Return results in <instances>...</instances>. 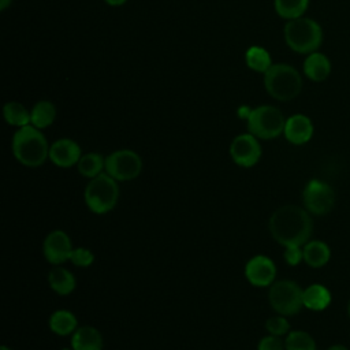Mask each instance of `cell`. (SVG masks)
<instances>
[{
	"label": "cell",
	"instance_id": "cell-1",
	"mask_svg": "<svg viewBox=\"0 0 350 350\" xmlns=\"http://www.w3.org/2000/svg\"><path fill=\"white\" fill-rule=\"evenodd\" d=\"M268 228L272 238L282 246H302L312 235L313 221L306 209L287 204L271 215Z\"/></svg>",
	"mask_w": 350,
	"mask_h": 350
},
{
	"label": "cell",
	"instance_id": "cell-2",
	"mask_svg": "<svg viewBox=\"0 0 350 350\" xmlns=\"http://www.w3.org/2000/svg\"><path fill=\"white\" fill-rule=\"evenodd\" d=\"M49 145L40 129L33 124L19 127L12 137L14 157L26 167H40L49 159Z\"/></svg>",
	"mask_w": 350,
	"mask_h": 350
},
{
	"label": "cell",
	"instance_id": "cell-3",
	"mask_svg": "<svg viewBox=\"0 0 350 350\" xmlns=\"http://www.w3.org/2000/svg\"><path fill=\"white\" fill-rule=\"evenodd\" d=\"M286 44L298 53L309 55L316 52L323 42L321 26L310 18H295L284 25Z\"/></svg>",
	"mask_w": 350,
	"mask_h": 350
},
{
	"label": "cell",
	"instance_id": "cell-4",
	"mask_svg": "<svg viewBox=\"0 0 350 350\" xmlns=\"http://www.w3.org/2000/svg\"><path fill=\"white\" fill-rule=\"evenodd\" d=\"M264 85L269 96L279 101H290L302 90V78L290 64H272L264 72Z\"/></svg>",
	"mask_w": 350,
	"mask_h": 350
},
{
	"label": "cell",
	"instance_id": "cell-5",
	"mask_svg": "<svg viewBox=\"0 0 350 350\" xmlns=\"http://www.w3.org/2000/svg\"><path fill=\"white\" fill-rule=\"evenodd\" d=\"M119 194L118 180L104 171L88 182L83 200L93 213L104 215L116 206Z\"/></svg>",
	"mask_w": 350,
	"mask_h": 350
},
{
	"label": "cell",
	"instance_id": "cell-6",
	"mask_svg": "<svg viewBox=\"0 0 350 350\" xmlns=\"http://www.w3.org/2000/svg\"><path fill=\"white\" fill-rule=\"evenodd\" d=\"M247 130L260 139H272L284 131L286 119L280 109L272 105H260L250 111L247 119Z\"/></svg>",
	"mask_w": 350,
	"mask_h": 350
},
{
	"label": "cell",
	"instance_id": "cell-7",
	"mask_svg": "<svg viewBox=\"0 0 350 350\" xmlns=\"http://www.w3.org/2000/svg\"><path fill=\"white\" fill-rule=\"evenodd\" d=\"M268 301L278 314L293 316L304 306V290L294 280H276L269 287Z\"/></svg>",
	"mask_w": 350,
	"mask_h": 350
},
{
	"label": "cell",
	"instance_id": "cell-8",
	"mask_svg": "<svg viewBox=\"0 0 350 350\" xmlns=\"http://www.w3.org/2000/svg\"><path fill=\"white\" fill-rule=\"evenodd\" d=\"M142 171V159L131 149H119L105 157V172L118 182L135 179Z\"/></svg>",
	"mask_w": 350,
	"mask_h": 350
},
{
	"label": "cell",
	"instance_id": "cell-9",
	"mask_svg": "<svg viewBox=\"0 0 350 350\" xmlns=\"http://www.w3.org/2000/svg\"><path fill=\"white\" fill-rule=\"evenodd\" d=\"M302 201L309 213L327 215L335 205V191L328 183L320 179H310L304 187Z\"/></svg>",
	"mask_w": 350,
	"mask_h": 350
},
{
	"label": "cell",
	"instance_id": "cell-10",
	"mask_svg": "<svg viewBox=\"0 0 350 350\" xmlns=\"http://www.w3.org/2000/svg\"><path fill=\"white\" fill-rule=\"evenodd\" d=\"M230 156L239 167H253L261 157V145L253 134H239L230 145Z\"/></svg>",
	"mask_w": 350,
	"mask_h": 350
},
{
	"label": "cell",
	"instance_id": "cell-11",
	"mask_svg": "<svg viewBox=\"0 0 350 350\" xmlns=\"http://www.w3.org/2000/svg\"><path fill=\"white\" fill-rule=\"evenodd\" d=\"M72 249L74 247L71 239L63 230L51 231L42 242L44 257L52 265H60L66 261H70Z\"/></svg>",
	"mask_w": 350,
	"mask_h": 350
},
{
	"label": "cell",
	"instance_id": "cell-12",
	"mask_svg": "<svg viewBox=\"0 0 350 350\" xmlns=\"http://www.w3.org/2000/svg\"><path fill=\"white\" fill-rule=\"evenodd\" d=\"M245 276L256 287L271 286L276 278V265L268 256H253L245 265Z\"/></svg>",
	"mask_w": 350,
	"mask_h": 350
},
{
	"label": "cell",
	"instance_id": "cell-13",
	"mask_svg": "<svg viewBox=\"0 0 350 350\" xmlns=\"http://www.w3.org/2000/svg\"><path fill=\"white\" fill-rule=\"evenodd\" d=\"M81 157V148L71 138H60L49 148V160L60 168H70L78 164Z\"/></svg>",
	"mask_w": 350,
	"mask_h": 350
},
{
	"label": "cell",
	"instance_id": "cell-14",
	"mask_svg": "<svg viewBox=\"0 0 350 350\" xmlns=\"http://www.w3.org/2000/svg\"><path fill=\"white\" fill-rule=\"evenodd\" d=\"M283 134L290 144L304 145L313 135V123L306 115L295 113L286 119Z\"/></svg>",
	"mask_w": 350,
	"mask_h": 350
},
{
	"label": "cell",
	"instance_id": "cell-15",
	"mask_svg": "<svg viewBox=\"0 0 350 350\" xmlns=\"http://www.w3.org/2000/svg\"><path fill=\"white\" fill-rule=\"evenodd\" d=\"M104 339L101 332L92 325H82L71 335L72 350H103Z\"/></svg>",
	"mask_w": 350,
	"mask_h": 350
},
{
	"label": "cell",
	"instance_id": "cell-16",
	"mask_svg": "<svg viewBox=\"0 0 350 350\" xmlns=\"http://www.w3.org/2000/svg\"><path fill=\"white\" fill-rule=\"evenodd\" d=\"M304 72L314 82L325 81L331 74V62L324 53L317 51L312 52L304 62Z\"/></svg>",
	"mask_w": 350,
	"mask_h": 350
},
{
	"label": "cell",
	"instance_id": "cell-17",
	"mask_svg": "<svg viewBox=\"0 0 350 350\" xmlns=\"http://www.w3.org/2000/svg\"><path fill=\"white\" fill-rule=\"evenodd\" d=\"M49 287L59 295H68L75 290L77 280L71 271L60 265H55L48 273Z\"/></svg>",
	"mask_w": 350,
	"mask_h": 350
},
{
	"label": "cell",
	"instance_id": "cell-18",
	"mask_svg": "<svg viewBox=\"0 0 350 350\" xmlns=\"http://www.w3.org/2000/svg\"><path fill=\"white\" fill-rule=\"evenodd\" d=\"M49 328L53 334L59 336L72 335L78 328L77 316L67 309H57L49 316Z\"/></svg>",
	"mask_w": 350,
	"mask_h": 350
},
{
	"label": "cell",
	"instance_id": "cell-19",
	"mask_svg": "<svg viewBox=\"0 0 350 350\" xmlns=\"http://www.w3.org/2000/svg\"><path fill=\"white\" fill-rule=\"evenodd\" d=\"M302 250H304V261L310 268L324 267L331 257V250L328 245L323 241H308L304 245Z\"/></svg>",
	"mask_w": 350,
	"mask_h": 350
},
{
	"label": "cell",
	"instance_id": "cell-20",
	"mask_svg": "<svg viewBox=\"0 0 350 350\" xmlns=\"http://www.w3.org/2000/svg\"><path fill=\"white\" fill-rule=\"evenodd\" d=\"M331 304V293L323 284H310L304 290V306L310 310H324Z\"/></svg>",
	"mask_w": 350,
	"mask_h": 350
},
{
	"label": "cell",
	"instance_id": "cell-21",
	"mask_svg": "<svg viewBox=\"0 0 350 350\" xmlns=\"http://www.w3.org/2000/svg\"><path fill=\"white\" fill-rule=\"evenodd\" d=\"M56 118V108L48 100L38 101L33 109L30 111V124L37 129H45L55 122Z\"/></svg>",
	"mask_w": 350,
	"mask_h": 350
},
{
	"label": "cell",
	"instance_id": "cell-22",
	"mask_svg": "<svg viewBox=\"0 0 350 350\" xmlns=\"http://www.w3.org/2000/svg\"><path fill=\"white\" fill-rule=\"evenodd\" d=\"M77 168L82 176L92 179L105 171V157L96 152L82 154Z\"/></svg>",
	"mask_w": 350,
	"mask_h": 350
},
{
	"label": "cell",
	"instance_id": "cell-23",
	"mask_svg": "<svg viewBox=\"0 0 350 350\" xmlns=\"http://www.w3.org/2000/svg\"><path fill=\"white\" fill-rule=\"evenodd\" d=\"M3 116L11 126L23 127L30 124V112L16 101H10L3 108Z\"/></svg>",
	"mask_w": 350,
	"mask_h": 350
},
{
	"label": "cell",
	"instance_id": "cell-24",
	"mask_svg": "<svg viewBox=\"0 0 350 350\" xmlns=\"http://www.w3.org/2000/svg\"><path fill=\"white\" fill-rule=\"evenodd\" d=\"M309 0H275V10L278 15L284 19L301 18L308 10Z\"/></svg>",
	"mask_w": 350,
	"mask_h": 350
},
{
	"label": "cell",
	"instance_id": "cell-25",
	"mask_svg": "<svg viewBox=\"0 0 350 350\" xmlns=\"http://www.w3.org/2000/svg\"><path fill=\"white\" fill-rule=\"evenodd\" d=\"M246 64L253 71L265 72L272 66V62L267 49L261 46H250L246 51Z\"/></svg>",
	"mask_w": 350,
	"mask_h": 350
},
{
	"label": "cell",
	"instance_id": "cell-26",
	"mask_svg": "<svg viewBox=\"0 0 350 350\" xmlns=\"http://www.w3.org/2000/svg\"><path fill=\"white\" fill-rule=\"evenodd\" d=\"M286 350H316V342L306 331H290L284 339Z\"/></svg>",
	"mask_w": 350,
	"mask_h": 350
},
{
	"label": "cell",
	"instance_id": "cell-27",
	"mask_svg": "<svg viewBox=\"0 0 350 350\" xmlns=\"http://www.w3.org/2000/svg\"><path fill=\"white\" fill-rule=\"evenodd\" d=\"M265 329L268 331V334L271 335H276V336H283L287 335L290 332V323L287 321L286 316L283 314H276L269 317L265 321Z\"/></svg>",
	"mask_w": 350,
	"mask_h": 350
},
{
	"label": "cell",
	"instance_id": "cell-28",
	"mask_svg": "<svg viewBox=\"0 0 350 350\" xmlns=\"http://www.w3.org/2000/svg\"><path fill=\"white\" fill-rule=\"evenodd\" d=\"M70 261L79 268H88L94 261V254L86 247H74L70 256Z\"/></svg>",
	"mask_w": 350,
	"mask_h": 350
},
{
	"label": "cell",
	"instance_id": "cell-29",
	"mask_svg": "<svg viewBox=\"0 0 350 350\" xmlns=\"http://www.w3.org/2000/svg\"><path fill=\"white\" fill-rule=\"evenodd\" d=\"M257 350H286V347L280 336L269 334L260 339L257 345Z\"/></svg>",
	"mask_w": 350,
	"mask_h": 350
},
{
	"label": "cell",
	"instance_id": "cell-30",
	"mask_svg": "<svg viewBox=\"0 0 350 350\" xmlns=\"http://www.w3.org/2000/svg\"><path fill=\"white\" fill-rule=\"evenodd\" d=\"M283 257L288 265H298L304 260V250L301 246H287L284 247Z\"/></svg>",
	"mask_w": 350,
	"mask_h": 350
},
{
	"label": "cell",
	"instance_id": "cell-31",
	"mask_svg": "<svg viewBox=\"0 0 350 350\" xmlns=\"http://www.w3.org/2000/svg\"><path fill=\"white\" fill-rule=\"evenodd\" d=\"M127 0H105V3L107 4H109V5H122V4H124Z\"/></svg>",
	"mask_w": 350,
	"mask_h": 350
},
{
	"label": "cell",
	"instance_id": "cell-32",
	"mask_svg": "<svg viewBox=\"0 0 350 350\" xmlns=\"http://www.w3.org/2000/svg\"><path fill=\"white\" fill-rule=\"evenodd\" d=\"M327 350H349V349L346 346H343V345H332Z\"/></svg>",
	"mask_w": 350,
	"mask_h": 350
},
{
	"label": "cell",
	"instance_id": "cell-33",
	"mask_svg": "<svg viewBox=\"0 0 350 350\" xmlns=\"http://www.w3.org/2000/svg\"><path fill=\"white\" fill-rule=\"evenodd\" d=\"M11 1H12V0H0V10H1V11L5 10V8L11 4Z\"/></svg>",
	"mask_w": 350,
	"mask_h": 350
},
{
	"label": "cell",
	"instance_id": "cell-34",
	"mask_svg": "<svg viewBox=\"0 0 350 350\" xmlns=\"http://www.w3.org/2000/svg\"><path fill=\"white\" fill-rule=\"evenodd\" d=\"M0 350H12V349H10L8 346H5V345H3L1 347H0Z\"/></svg>",
	"mask_w": 350,
	"mask_h": 350
},
{
	"label": "cell",
	"instance_id": "cell-35",
	"mask_svg": "<svg viewBox=\"0 0 350 350\" xmlns=\"http://www.w3.org/2000/svg\"><path fill=\"white\" fill-rule=\"evenodd\" d=\"M347 313H349V317H350V301H349V304H347Z\"/></svg>",
	"mask_w": 350,
	"mask_h": 350
},
{
	"label": "cell",
	"instance_id": "cell-36",
	"mask_svg": "<svg viewBox=\"0 0 350 350\" xmlns=\"http://www.w3.org/2000/svg\"><path fill=\"white\" fill-rule=\"evenodd\" d=\"M62 350H72V349H62Z\"/></svg>",
	"mask_w": 350,
	"mask_h": 350
}]
</instances>
